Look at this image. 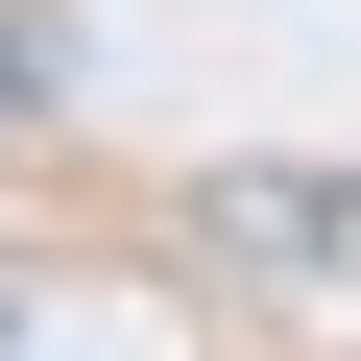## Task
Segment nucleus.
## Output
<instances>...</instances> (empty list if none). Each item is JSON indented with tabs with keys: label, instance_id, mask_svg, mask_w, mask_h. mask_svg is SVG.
I'll return each mask as SVG.
<instances>
[{
	"label": "nucleus",
	"instance_id": "1",
	"mask_svg": "<svg viewBox=\"0 0 361 361\" xmlns=\"http://www.w3.org/2000/svg\"><path fill=\"white\" fill-rule=\"evenodd\" d=\"M193 241H217V265H361V193H337V169H217Z\"/></svg>",
	"mask_w": 361,
	"mask_h": 361
},
{
	"label": "nucleus",
	"instance_id": "2",
	"mask_svg": "<svg viewBox=\"0 0 361 361\" xmlns=\"http://www.w3.org/2000/svg\"><path fill=\"white\" fill-rule=\"evenodd\" d=\"M73 73H97V25H73V0H0V145H25V121H73Z\"/></svg>",
	"mask_w": 361,
	"mask_h": 361
}]
</instances>
